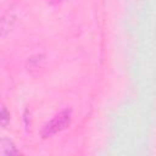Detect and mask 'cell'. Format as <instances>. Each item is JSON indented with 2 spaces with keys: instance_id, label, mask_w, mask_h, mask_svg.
<instances>
[{
  "instance_id": "1",
  "label": "cell",
  "mask_w": 156,
  "mask_h": 156,
  "mask_svg": "<svg viewBox=\"0 0 156 156\" xmlns=\"http://www.w3.org/2000/svg\"><path fill=\"white\" fill-rule=\"evenodd\" d=\"M71 122V110L66 108L61 111L58 115H56L49 123H46L41 130V136L43 138H50L55 135L56 133L63 130L65 128L68 127Z\"/></svg>"
},
{
  "instance_id": "2",
  "label": "cell",
  "mask_w": 156,
  "mask_h": 156,
  "mask_svg": "<svg viewBox=\"0 0 156 156\" xmlns=\"http://www.w3.org/2000/svg\"><path fill=\"white\" fill-rule=\"evenodd\" d=\"M12 154L17 155V154H20V151L16 149L15 144L11 140L2 138L0 141V155L6 156V155H12Z\"/></svg>"
},
{
  "instance_id": "3",
  "label": "cell",
  "mask_w": 156,
  "mask_h": 156,
  "mask_svg": "<svg viewBox=\"0 0 156 156\" xmlns=\"http://www.w3.org/2000/svg\"><path fill=\"white\" fill-rule=\"evenodd\" d=\"M9 121H10V112L2 105V107H1V127L5 128L7 126V123H9Z\"/></svg>"
},
{
  "instance_id": "4",
  "label": "cell",
  "mask_w": 156,
  "mask_h": 156,
  "mask_svg": "<svg viewBox=\"0 0 156 156\" xmlns=\"http://www.w3.org/2000/svg\"><path fill=\"white\" fill-rule=\"evenodd\" d=\"M49 2H58V1H61V0H48Z\"/></svg>"
}]
</instances>
